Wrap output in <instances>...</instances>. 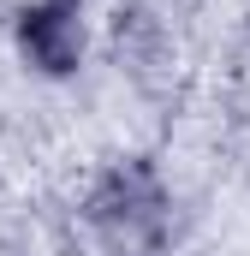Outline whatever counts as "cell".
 Segmentation results:
<instances>
[{"instance_id": "1", "label": "cell", "mask_w": 250, "mask_h": 256, "mask_svg": "<svg viewBox=\"0 0 250 256\" xmlns=\"http://www.w3.org/2000/svg\"><path fill=\"white\" fill-rule=\"evenodd\" d=\"M18 48L24 60L48 78L78 72L84 54V24H78V0H42V6H24L18 12Z\"/></svg>"}]
</instances>
